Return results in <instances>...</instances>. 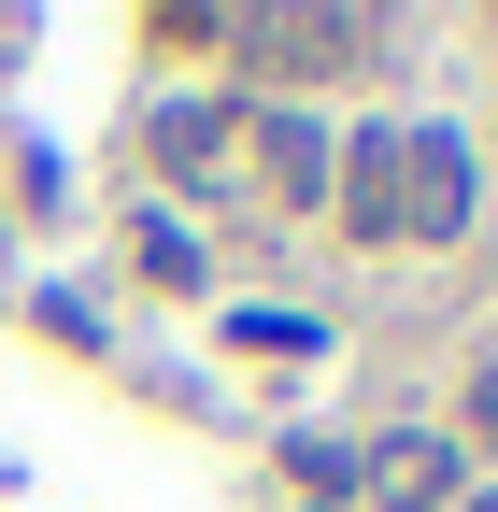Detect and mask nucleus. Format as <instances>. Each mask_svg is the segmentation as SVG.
Listing matches in <instances>:
<instances>
[{"mask_svg": "<svg viewBox=\"0 0 498 512\" xmlns=\"http://www.w3.org/2000/svg\"><path fill=\"white\" fill-rule=\"evenodd\" d=\"M399 29L385 15H356V0H299V15H228V100H328L356 72H385Z\"/></svg>", "mask_w": 498, "mask_h": 512, "instance_id": "nucleus-1", "label": "nucleus"}, {"mask_svg": "<svg viewBox=\"0 0 498 512\" xmlns=\"http://www.w3.org/2000/svg\"><path fill=\"white\" fill-rule=\"evenodd\" d=\"M484 185H498V157L470 114H399V256H456L484 228Z\"/></svg>", "mask_w": 498, "mask_h": 512, "instance_id": "nucleus-2", "label": "nucleus"}, {"mask_svg": "<svg viewBox=\"0 0 498 512\" xmlns=\"http://www.w3.org/2000/svg\"><path fill=\"white\" fill-rule=\"evenodd\" d=\"M242 185L271 214H328L342 185V114L328 100H242Z\"/></svg>", "mask_w": 498, "mask_h": 512, "instance_id": "nucleus-3", "label": "nucleus"}, {"mask_svg": "<svg viewBox=\"0 0 498 512\" xmlns=\"http://www.w3.org/2000/svg\"><path fill=\"white\" fill-rule=\"evenodd\" d=\"M143 157L171 200H228V171H242V100L228 86H157L143 100Z\"/></svg>", "mask_w": 498, "mask_h": 512, "instance_id": "nucleus-4", "label": "nucleus"}, {"mask_svg": "<svg viewBox=\"0 0 498 512\" xmlns=\"http://www.w3.org/2000/svg\"><path fill=\"white\" fill-rule=\"evenodd\" d=\"M470 498V456H456V427L427 413V427H385V441H356V512H456Z\"/></svg>", "mask_w": 498, "mask_h": 512, "instance_id": "nucleus-5", "label": "nucleus"}, {"mask_svg": "<svg viewBox=\"0 0 498 512\" xmlns=\"http://www.w3.org/2000/svg\"><path fill=\"white\" fill-rule=\"evenodd\" d=\"M328 214L356 256H399V114H342V185H328Z\"/></svg>", "mask_w": 498, "mask_h": 512, "instance_id": "nucleus-6", "label": "nucleus"}, {"mask_svg": "<svg viewBox=\"0 0 498 512\" xmlns=\"http://www.w3.org/2000/svg\"><path fill=\"white\" fill-rule=\"evenodd\" d=\"M129 271H143V285H171V299H214V242L185 228L171 200H143V214H129Z\"/></svg>", "mask_w": 498, "mask_h": 512, "instance_id": "nucleus-7", "label": "nucleus"}, {"mask_svg": "<svg viewBox=\"0 0 498 512\" xmlns=\"http://www.w3.org/2000/svg\"><path fill=\"white\" fill-rule=\"evenodd\" d=\"M271 456H285V484H299V512H356V441H328V427H285Z\"/></svg>", "mask_w": 498, "mask_h": 512, "instance_id": "nucleus-8", "label": "nucleus"}, {"mask_svg": "<svg viewBox=\"0 0 498 512\" xmlns=\"http://www.w3.org/2000/svg\"><path fill=\"white\" fill-rule=\"evenodd\" d=\"M228 356H285V370H314V356H328V313H271V299H242V313H228Z\"/></svg>", "mask_w": 498, "mask_h": 512, "instance_id": "nucleus-9", "label": "nucleus"}, {"mask_svg": "<svg viewBox=\"0 0 498 512\" xmlns=\"http://www.w3.org/2000/svg\"><path fill=\"white\" fill-rule=\"evenodd\" d=\"M442 427H456V456H470V470H498V342L470 356V384H456V413H442Z\"/></svg>", "mask_w": 498, "mask_h": 512, "instance_id": "nucleus-10", "label": "nucleus"}, {"mask_svg": "<svg viewBox=\"0 0 498 512\" xmlns=\"http://www.w3.org/2000/svg\"><path fill=\"white\" fill-rule=\"evenodd\" d=\"M43 328H57V342H72V356H100V342H114V328H100V299H86V285H43Z\"/></svg>", "mask_w": 498, "mask_h": 512, "instance_id": "nucleus-11", "label": "nucleus"}, {"mask_svg": "<svg viewBox=\"0 0 498 512\" xmlns=\"http://www.w3.org/2000/svg\"><path fill=\"white\" fill-rule=\"evenodd\" d=\"M456 512H498V470H470V498H456Z\"/></svg>", "mask_w": 498, "mask_h": 512, "instance_id": "nucleus-12", "label": "nucleus"}, {"mask_svg": "<svg viewBox=\"0 0 498 512\" xmlns=\"http://www.w3.org/2000/svg\"><path fill=\"white\" fill-rule=\"evenodd\" d=\"M484 157H498V100H484Z\"/></svg>", "mask_w": 498, "mask_h": 512, "instance_id": "nucleus-13", "label": "nucleus"}]
</instances>
